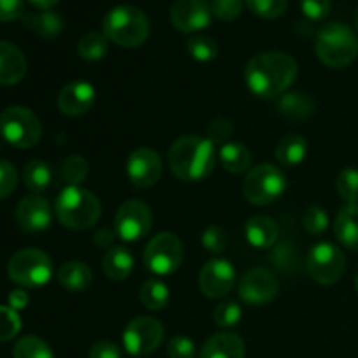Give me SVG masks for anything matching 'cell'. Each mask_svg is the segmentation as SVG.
<instances>
[{"label": "cell", "instance_id": "cell-3", "mask_svg": "<svg viewBox=\"0 0 358 358\" xmlns=\"http://www.w3.org/2000/svg\"><path fill=\"white\" fill-rule=\"evenodd\" d=\"M56 219L72 231H86L101 217L100 199L80 185H66L55 201Z\"/></svg>", "mask_w": 358, "mask_h": 358}, {"label": "cell", "instance_id": "cell-7", "mask_svg": "<svg viewBox=\"0 0 358 358\" xmlns=\"http://www.w3.org/2000/svg\"><path fill=\"white\" fill-rule=\"evenodd\" d=\"M285 189L287 178L283 171L269 163L252 168L243 180L245 198L255 206L271 205L282 198Z\"/></svg>", "mask_w": 358, "mask_h": 358}, {"label": "cell", "instance_id": "cell-30", "mask_svg": "<svg viewBox=\"0 0 358 358\" xmlns=\"http://www.w3.org/2000/svg\"><path fill=\"white\" fill-rule=\"evenodd\" d=\"M170 301V287L161 280H147L140 290V303L147 310H163Z\"/></svg>", "mask_w": 358, "mask_h": 358}, {"label": "cell", "instance_id": "cell-10", "mask_svg": "<svg viewBox=\"0 0 358 358\" xmlns=\"http://www.w3.org/2000/svg\"><path fill=\"white\" fill-rule=\"evenodd\" d=\"M306 269L311 278L320 285H332L343 278L346 269L345 254L336 245L322 241L308 252Z\"/></svg>", "mask_w": 358, "mask_h": 358}, {"label": "cell", "instance_id": "cell-15", "mask_svg": "<svg viewBox=\"0 0 358 358\" xmlns=\"http://www.w3.org/2000/svg\"><path fill=\"white\" fill-rule=\"evenodd\" d=\"M173 27L182 34H196L212 23V6L208 0H177L170 9Z\"/></svg>", "mask_w": 358, "mask_h": 358}, {"label": "cell", "instance_id": "cell-21", "mask_svg": "<svg viewBox=\"0 0 358 358\" xmlns=\"http://www.w3.org/2000/svg\"><path fill=\"white\" fill-rule=\"evenodd\" d=\"M199 358H245V343L233 332H219L205 341Z\"/></svg>", "mask_w": 358, "mask_h": 358}, {"label": "cell", "instance_id": "cell-48", "mask_svg": "<svg viewBox=\"0 0 358 358\" xmlns=\"http://www.w3.org/2000/svg\"><path fill=\"white\" fill-rule=\"evenodd\" d=\"M90 358H122L121 350L110 341H100L91 346Z\"/></svg>", "mask_w": 358, "mask_h": 358}, {"label": "cell", "instance_id": "cell-32", "mask_svg": "<svg viewBox=\"0 0 358 358\" xmlns=\"http://www.w3.org/2000/svg\"><path fill=\"white\" fill-rule=\"evenodd\" d=\"M107 51L108 38L105 37V34H98V31H87L77 44V52L80 58L87 59V62H98L107 55Z\"/></svg>", "mask_w": 358, "mask_h": 358}, {"label": "cell", "instance_id": "cell-50", "mask_svg": "<svg viewBox=\"0 0 358 358\" xmlns=\"http://www.w3.org/2000/svg\"><path fill=\"white\" fill-rule=\"evenodd\" d=\"M28 301H30V297H28V294L21 289L13 290V292L9 294V308H13L14 311L24 310V308L28 306Z\"/></svg>", "mask_w": 358, "mask_h": 358}, {"label": "cell", "instance_id": "cell-31", "mask_svg": "<svg viewBox=\"0 0 358 358\" xmlns=\"http://www.w3.org/2000/svg\"><path fill=\"white\" fill-rule=\"evenodd\" d=\"M269 261L276 269L287 273V275H296L301 268L299 252L290 243H280L278 247L273 248L269 254Z\"/></svg>", "mask_w": 358, "mask_h": 358}, {"label": "cell", "instance_id": "cell-38", "mask_svg": "<svg viewBox=\"0 0 358 358\" xmlns=\"http://www.w3.org/2000/svg\"><path fill=\"white\" fill-rule=\"evenodd\" d=\"M21 331V318L9 306H0V343L10 341Z\"/></svg>", "mask_w": 358, "mask_h": 358}, {"label": "cell", "instance_id": "cell-5", "mask_svg": "<svg viewBox=\"0 0 358 358\" xmlns=\"http://www.w3.org/2000/svg\"><path fill=\"white\" fill-rule=\"evenodd\" d=\"M318 59L329 69H345L358 55V37L345 23H327L315 41Z\"/></svg>", "mask_w": 358, "mask_h": 358}, {"label": "cell", "instance_id": "cell-49", "mask_svg": "<svg viewBox=\"0 0 358 358\" xmlns=\"http://www.w3.org/2000/svg\"><path fill=\"white\" fill-rule=\"evenodd\" d=\"M115 236H117L115 231L107 229V227H101V229H98L96 233H94L93 243L100 248H112V243H114Z\"/></svg>", "mask_w": 358, "mask_h": 358}, {"label": "cell", "instance_id": "cell-18", "mask_svg": "<svg viewBox=\"0 0 358 358\" xmlns=\"http://www.w3.org/2000/svg\"><path fill=\"white\" fill-rule=\"evenodd\" d=\"M94 100H96V91L93 84L87 80H73L59 91L58 108L62 114L79 117L93 107Z\"/></svg>", "mask_w": 358, "mask_h": 358}, {"label": "cell", "instance_id": "cell-36", "mask_svg": "<svg viewBox=\"0 0 358 358\" xmlns=\"http://www.w3.org/2000/svg\"><path fill=\"white\" fill-rule=\"evenodd\" d=\"M336 189L339 196L348 205H358V170L357 168H346L339 173L336 180Z\"/></svg>", "mask_w": 358, "mask_h": 358}, {"label": "cell", "instance_id": "cell-25", "mask_svg": "<svg viewBox=\"0 0 358 358\" xmlns=\"http://www.w3.org/2000/svg\"><path fill=\"white\" fill-rule=\"evenodd\" d=\"M133 255L128 248L124 247H112L108 248L103 257V271L107 278L114 282H124L133 271Z\"/></svg>", "mask_w": 358, "mask_h": 358}, {"label": "cell", "instance_id": "cell-24", "mask_svg": "<svg viewBox=\"0 0 358 358\" xmlns=\"http://www.w3.org/2000/svg\"><path fill=\"white\" fill-rule=\"evenodd\" d=\"M24 28L34 31L42 38H55L62 34L63 20L55 10H41V13H27L21 16Z\"/></svg>", "mask_w": 358, "mask_h": 358}, {"label": "cell", "instance_id": "cell-11", "mask_svg": "<svg viewBox=\"0 0 358 358\" xmlns=\"http://www.w3.org/2000/svg\"><path fill=\"white\" fill-rule=\"evenodd\" d=\"M164 329L152 317H136L122 332V345L131 357H145L156 352L163 343Z\"/></svg>", "mask_w": 358, "mask_h": 358}, {"label": "cell", "instance_id": "cell-52", "mask_svg": "<svg viewBox=\"0 0 358 358\" xmlns=\"http://www.w3.org/2000/svg\"><path fill=\"white\" fill-rule=\"evenodd\" d=\"M355 24H357V31H358V7H357V16H355Z\"/></svg>", "mask_w": 358, "mask_h": 358}, {"label": "cell", "instance_id": "cell-8", "mask_svg": "<svg viewBox=\"0 0 358 358\" xmlns=\"http://www.w3.org/2000/svg\"><path fill=\"white\" fill-rule=\"evenodd\" d=\"M0 135L17 149H30L41 140L42 124L30 108L14 105L0 114Z\"/></svg>", "mask_w": 358, "mask_h": 358}, {"label": "cell", "instance_id": "cell-26", "mask_svg": "<svg viewBox=\"0 0 358 358\" xmlns=\"http://www.w3.org/2000/svg\"><path fill=\"white\" fill-rule=\"evenodd\" d=\"M278 112L289 119L303 121L315 112V103L308 94L301 91H287L278 98Z\"/></svg>", "mask_w": 358, "mask_h": 358}, {"label": "cell", "instance_id": "cell-2", "mask_svg": "<svg viewBox=\"0 0 358 358\" xmlns=\"http://www.w3.org/2000/svg\"><path fill=\"white\" fill-rule=\"evenodd\" d=\"M217 163L215 145L198 135L180 136L168 152L170 170L182 182H201L210 177Z\"/></svg>", "mask_w": 358, "mask_h": 358}, {"label": "cell", "instance_id": "cell-16", "mask_svg": "<svg viewBox=\"0 0 358 358\" xmlns=\"http://www.w3.org/2000/svg\"><path fill=\"white\" fill-rule=\"evenodd\" d=\"M236 269L226 259H212L199 273V289L210 299H220L233 290Z\"/></svg>", "mask_w": 358, "mask_h": 358}, {"label": "cell", "instance_id": "cell-35", "mask_svg": "<svg viewBox=\"0 0 358 358\" xmlns=\"http://www.w3.org/2000/svg\"><path fill=\"white\" fill-rule=\"evenodd\" d=\"M90 173V164L83 156H69L63 161L62 177L66 182V185H80L87 178Z\"/></svg>", "mask_w": 358, "mask_h": 358}, {"label": "cell", "instance_id": "cell-46", "mask_svg": "<svg viewBox=\"0 0 358 358\" xmlns=\"http://www.w3.org/2000/svg\"><path fill=\"white\" fill-rule=\"evenodd\" d=\"M17 185V171L9 161H0V199L13 194Z\"/></svg>", "mask_w": 358, "mask_h": 358}, {"label": "cell", "instance_id": "cell-51", "mask_svg": "<svg viewBox=\"0 0 358 358\" xmlns=\"http://www.w3.org/2000/svg\"><path fill=\"white\" fill-rule=\"evenodd\" d=\"M28 2H30L34 7H37V9L48 10V9H51L52 6H56L59 0H28Z\"/></svg>", "mask_w": 358, "mask_h": 358}, {"label": "cell", "instance_id": "cell-39", "mask_svg": "<svg viewBox=\"0 0 358 358\" xmlns=\"http://www.w3.org/2000/svg\"><path fill=\"white\" fill-rule=\"evenodd\" d=\"M303 224L308 233L313 234V236H320V234H324L327 231L329 215L325 213V210L322 206L313 205L310 208H306V212H304Z\"/></svg>", "mask_w": 358, "mask_h": 358}, {"label": "cell", "instance_id": "cell-45", "mask_svg": "<svg viewBox=\"0 0 358 358\" xmlns=\"http://www.w3.org/2000/svg\"><path fill=\"white\" fill-rule=\"evenodd\" d=\"M331 0H301V10L311 21H324L331 14Z\"/></svg>", "mask_w": 358, "mask_h": 358}, {"label": "cell", "instance_id": "cell-1", "mask_svg": "<svg viewBox=\"0 0 358 358\" xmlns=\"http://www.w3.org/2000/svg\"><path fill=\"white\" fill-rule=\"evenodd\" d=\"M299 66L290 55L282 51H268L255 55L245 69V83L255 96H282L297 79Z\"/></svg>", "mask_w": 358, "mask_h": 358}, {"label": "cell", "instance_id": "cell-22", "mask_svg": "<svg viewBox=\"0 0 358 358\" xmlns=\"http://www.w3.org/2000/svg\"><path fill=\"white\" fill-rule=\"evenodd\" d=\"M334 233L343 247L358 252V205H346L339 210Z\"/></svg>", "mask_w": 358, "mask_h": 358}, {"label": "cell", "instance_id": "cell-29", "mask_svg": "<svg viewBox=\"0 0 358 358\" xmlns=\"http://www.w3.org/2000/svg\"><path fill=\"white\" fill-rule=\"evenodd\" d=\"M23 182L34 194H42L52 184L51 168L41 159L28 161L23 168Z\"/></svg>", "mask_w": 358, "mask_h": 358}, {"label": "cell", "instance_id": "cell-27", "mask_svg": "<svg viewBox=\"0 0 358 358\" xmlns=\"http://www.w3.org/2000/svg\"><path fill=\"white\" fill-rule=\"evenodd\" d=\"M276 161L282 166H297L308 156V142L301 135H287L276 145Z\"/></svg>", "mask_w": 358, "mask_h": 358}, {"label": "cell", "instance_id": "cell-41", "mask_svg": "<svg viewBox=\"0 0 358 358\" xmlns=\"http://www.w3.org/2000/svg\"><path fill=\"white\" fill-rule=\"evenodd\" d=\"M212 14L224 23L238 20L243 13V0H212Z\"/></svg>", "mask_w": 358, "mask_h": 358}, {"label": "cell", "instance_id": "cell-37", "mask_svg": "<svg viewBox=\"0 0 358 358\" xmlns=\"http://www.w3.org/2000/svg\"><path fill=\"white\" fill-rule=\"evenodd\" d=\"M289 0H245V6L259 17L275 20L280 17L287 9Z\"/></svg>", "mask_w": 358, "mask_h": 358}, {"label": "cell", "instance_id": "cell-47", "mask_svg": "<svg viewBox=\"0 0 358 358\" xmlns=\"http://www.w3.org/2000/svg\"><path fill=\"white\" fill-rule=\"evenodd\" d=\"M23 0H0V21H14L23 16Z\"/></svg>", "mask_w": 358, "mask_h": 358}, {"label": "cell", "instance_id": "cell-14", "mask_svg": "<svg viewBox=\"0 0 358 358\" xmlns=\"http://www.w3.org/2000/svg\"><path fill=\"white\" fill-rule=\"evenodd\" d=\"M126 173L135 187H152L163 175V159L154 149L140 147L129 154L128 163H126Z\"/></svg>", "mask_w": 358, "mask_h": 358}, {"label": "cell", "instance_id": "cell-40", "mask_svg": "<svg viewBox=\"0 0 358 358\" xmlns=\"http://www.w3.org/2000/svg\"><path fill=\"white\" fill-rule=\"evenodd\" d=\"M241 317H243V311H241L240 304H236L234 301H224L215 308V313H213L215 324L226 329L240 324Z\"/></svg>", "mask_w": 358, "mask_h": 358}, {"label": "cell", "instance_id": "cell-17", "mask_svg": "<svg viewBox=\"0 0 358 358\" xmlns=\"http://www.w3.org/2000/svg\"><path fill=\"white\" fill-rule=\"evenodd\" d=\"M16 224L27 233H41L51 226V203L41 194H28L17 203L14 212Z\"/></svg>", "mask_w": 358, "mask_h": 358}, {"label": "cell", "instance_id": "cell-6", "mask_svg": "<svg viewBox=\"0 0 358 358\" xmlns=\"http://www.w3.org/2000/svg\"><path fill=\"white\" fill-rule=\"evenodd\" d=\"M9 278L23 289H37L52 278V261L38 248H23L10 257Z\"/></svg>", "mask_w": 358, "mask_h": 358}, {"label": "cell", "instance_id": "cell-34", "mask_svg": "<svg viewBox=\"0 0 358 358\" xmlns=\"http://www.w3.org/2000/svg\"><path fill=\"white\" fill-rule=\"evenodd\" d=\"M187 51L196 62L208 63L219 55V44L210 35H194L187 41Z\"/></svg>", "mask_w": 358, "mask_h": 358}, {"label": "cell", "instance_id": "cell-19", "mask_svg": "<svg viewBox=\"0 0 358 358\" xmlns=\"http://www.w3.org/2000/svg\"><path fill=\"white\" fill-rule=\"evenodd\" d=\"M27 73V59L17 45L0 41V86H14Z\"/></svg>", "mask_w": 358, "mask_h": 358}, {"label": "cell", "instance_id": "cell-42", "mask_svg": "<svg viewBox=\"0 0 358 358\" xmlns=\"http://www.w3.org/2000/svg\"><path fill=\"white\" fill-rule=\"evenodd\" d=\"M201 243L210 254L219 255L227 248V233L220 226H208L203 231Z\"/></svg>", "mask_w": 358, "mask_h": 358}, {"label": "cell", "instance_id": "cell-44", "mask_svg": "<svg viewBox=\"0 0 358 358\" xmlns=\"http://www.w3.org/2000/svg\"><path fill=\"white\" fill-rule=\"evenodd\" d=\"M166 352L170 358H194L196 345L187 336H175L168 341Z\"/></svg>", "mask_w": 358, "mask_h": 358}, {"label": "cell", "instance_id": "cell-4", "mask_svg": "<svg viewBox=\"0 0 358 358\" xmlns=\"http://www.w3.org/2000/svg\"><path fill=\"white\" fill-rule=\"evenodd\" d=\"M149 31V17L142 9L129 3L110 9L103 20L105 37L121 48H138L147 41Z\"/></svg>", "mask_w": 358, "mask_h": 358}, {"label": "cell", "instance_id": "cell-12", "mask_svg": "<svg viewBox=\"0 0 358 358\" xmlns=\"http://www.w3.org/2000/svg\"><path fill=\"white\" fill-rule=\"evenodd\" d=\"M152 212L140 199H128L119 206L114 219V231L122 241H138L152 227Z\"/></svg>", "mask_w": 358, "mask_h": 358}, {"label": "cell", "instance_id": "cell-33", "mask_svg": "<svg viewBox=\"0 0 358 358\" xmlns=\"http://www.w3.org/2000/svg\"><path fill=\"white\" fill-rule=\"evenodd\" d=\"M13 358H55L52 350L37 336H24L14 345Z\"/></svg>", "mask_w": 358, "mask_h": 358}, {"label": "cell", "instance_id": "cell-43", "mask_svg": "<svg viewBox=\"0 0 358 358\" xmlns=\"http://www.w3.org/2000/svg\"><path fill=\"white\" fill-rule=\"evenodd\" d=\"M231 135H233V124L227 119H215L206 128V138L213 143V145H226L229 142Z\"/></svg>", "mask_w": 358, "mask_h": 358}, {"label": "cell", "instance_id": "cell-20", "mask_svg": "<svg viewBox=\"0 0 358 358\" xmlns=\"http://www.w3.org/2000/svg\"><path fill=\"white\" fill-rule=\"evenodd\" d=\"M245 236H247L248 243L259 250L273 248L280 236L278 224L268 215H255L245 224Z\"/></svg>", "mask_w": 358, "mask_h": 358}, {"label": "cell", "instance_id": "cell-9", "mask_svg": "<svg viewBox=\"0 0 358 358\" xmlns=\"http://www.w3.org/2000/svg\"><path fill=\"white\" fill-rule=\"evenodd\" d=\"M184 259V245L173 233H159L147 243L143 264L157 276H168L177 271Z\"/></svg>", "mask_w": 358, "mask_h": 358}, {"label": "cell", "instance_id": "cell-28", "mask_svg": "<svg viewBox=\"0 0 358 358\" xmlns=\"http://www.w3.org/2000/svg\"><path fill=\"white\" fill-rule=\"evenodd\" d=\"M220 163L226 168L229 173H243V171L250 170L252 164V154L243 143L238 142H227L226 145L220 147Z\"/></svg>", "mask_w": 358, "mask_h": 358}, {"label": "cell", "instance_id": "cell-53", "mask_svg": "<svg viewBox=\"0 0 358 358\" xmlns=\"http://www.w3.org/2000/svg\"><path fill=\"white\" fill-rule=\"evenodd\" d=\"M355 287H357V292H358V275H357V278H355Z\"/></svg>", "mask_w": 358, "mask_h": 358}, {"label": "cell", "instance_id": "cell-13", "mask_svg": "<svg viewBox=\"0 0 358 358\" xmlns=\"http://www.w3.org/2000/svg\"><path fill=\"white\" fill-rule=\"evenodd\" d=\"M280 289L278 278L275 273L266 268H252L241 276L238 292L240 297L247 304L252 306H261V304L269 303L276 297Z\"/></svg>", "mask_w": 358, "mask_h": 358}, {"label": "cell", "instance_id": "cell-23", "mask_svg": "<svg viewBox=\"0 0 358 358\" xmlns=\"http://www.w3.org/2000/svg\"><path fill=\"white\" fill-rule=\"evenodd\" d=\"M58 282L70 292H84L93 283V273L86 262L70 261L58 269Z\"/></svg>", "mask_w": 358, "mask_h": 358}]
</instances>
